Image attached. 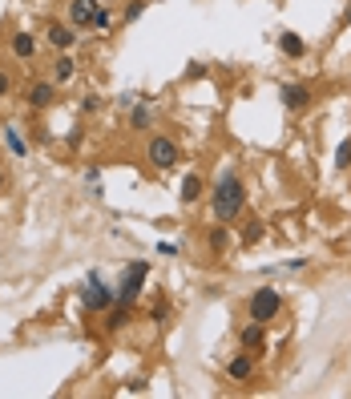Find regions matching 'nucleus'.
Here are the masks:
<instances>
[{
    "mask_svg": "<svg viewBox=\"0 0 351 399\" xmlns=\"http://www.w3.org/2000/svg\"><path fill=\"white\" fill-rule=\"evenodd\" d=\"M210 206H214V222H226V226L246 210V186H242V178L234 169L218 174V182L210 189Z\"/></svg>",
    "mask_w": 351,
    "mask_h": 399,
    "instance_id": "obj_1",
    "label": "nucleus"
},
{
    "mask_svg": "<svg viewBox=\"0 0 351 399\" xmlns=\"http://www.w3.org/2000/svg\"><path fill=\"white\" fill-rule=\"evenodd\" d=\"M246 315L258 319V323H275L282 315V295L275 286H258L255 295H251V303H246Z\"/></svg>",
    "mask_w": 351,
    "mask_h": 399,
    "instance_id": "obj_2",
    "label": "nucleus"
},
{
    "mask_svg": "<svg viewBox=\"0 0 351 399\" xmlns=\"http://www.w3.org/2000/svg\"><path fill=\"white\" fill-rule=\"evenodd\" d=\"M145 275H150V262L134 259L129 266H125V275H121V282H117V303H138V295L145 290Z\"/></svg>",
    "mask_w": 351,
    "mask_h": 399,
    "instance_id": "obj_3",
    "label": "nucleus"
},
{
    "mask_svg": "<svg viewBox=\"0 0 351 399\" xmlns=\"http://www.w3.org/2000/svg\"><path fill=\"white\" fill-rule=\"evenodd\" d=\"M145 158H150V165H154V169H170V165H178L182 149H178V141H174V138L154 133V138L145 141Z\"/></svg>",
    "mask_w": 351,
    "mask_h": 399,
    "instance_id": "obj_4",
    "label": "nucleus"
},
{
    "mask_svg": "<svg viewBox=\"0 0 351 399\" xmlns=\"http://www.w3.org/2000/svg\"><path fill=\"white\" fill-rule=\"evenodd\" d=\"M81 303L89 306V310H109V306L117 303V290H109V286L101 282V275H89L85 290H81Z\"/></svg>",
    "mask_w": 351,
    "mask_h": 399,
    "instance_id": "obj_5",
    "label": "nucleus"
},
{
    "mask_svg": "<svg viewBox=\"0 0 351 399\" xmlns=\"http://www.w3.org/2000/svg\"><path fill=\"white\" fill-rule=\"evenodd\" d=\"M24 101H28L33 109H48V105L57 101V81H33V85L24 89Z\"/></svg>",
    "mask_w": 351,
    "mask_h": 399,
    "instance_id": "obj_6",
    "label": "nucleus"
},
{
    "mask_svg": "<svg viewBox=\"0 0 351 399\" xmlns=\"http://www.w3.org/2000/svg\"><path fill=\"white\" fill-rule=\"evenodd\" d=\"M279 97H282V105L291 109V113H299V109H307L311 105V89L307 85H299V81H287L279 89Z\"/></svg>",
    "mask_w": 351,
    "mask_h": 399,
    "instance_id": "obj_7",
    "label": "nucleus"
},
{
    "mask_svg": "<svg viewBox=\"0 0 351 399\" xmlns=\"http://www.w3.org/2000/svg\"><path fill=\"white\" fill-rule=\"evenodd\" d=\"M154 118H158V109H154V97H141V105H134V109H129V129H134V133H145V129L154 125Z\"/></svg>",
    "mask_w": 351,
    "mask_h": 399,
    "instance_id": "obj_8",
    "label": "nucleus"
},
{
    "mask_svg": "<svg viewBox=\"0 0 351 399\" xmlns=\"http://www.w3.org/2000/svg\"><path fill=\"white\" fill-rule=\"evenodd\" d=\"M226 375H231L234 383H246V379L255 375V351H246V347H242V351L226 363Z\"/></svg>",
    "mask_w": 351,
    "mask_h": 399,
    "instance_id": "obj_9",
    "label": "nucleus"
},
{
    "mask_svg": "<svg viewBox=\"0 0 351 399\" xmlns=\"http://www.w3.org/2000/svg\"><path fill=\"white\" fill-rule=\"evenodd\" d=\"M238 343H242V347H246V351H262V347H267V323H258V319H251V323H246V327L238 331Z\"/></svg>",
    "mask_w": 351,
    "mask_h": 399,
    "instance_id": "obj_10",
    "label": "nucleus"
},
{
    "mask_svg": "<svg viewBox=\"0 0 351 399\" xmlns=\"http://www.w3.org/2000/svg\"><path fill=\"white\" fill-rule=\"evenodd\" d=\"M97 12V0H73L69 4V24L73 28H89Z\"/></svg>",
    "mask_w": 351,
    "mask_h": 399,
    "instance_id": "obj_11",
    "label": "nucleus"
},
{
    "mask_svg": "<svg viewBox=\"0 0 351 399\" xmlns=\"http://www.w3.org/2000/svg\"><path fill=\"white\" fill-rule=\"evenodd\" d=\"M178 198H182L186 206L202 202V198H206V182H202L198 174H186V178H182V186H178Z\"/></svg>",
    "mask_w": 351,
    "mask_h": 399,
    "instance_id": "obj_12",
    "label": "nucleus"
},
{
    "mask_svg": "<svg viewBox=\"0 0 351 399\" xmlns=\"http://www.w3.org/2000/svg\"><path fill=\"white\" fill-rule=\"evenodd\" d=\"M48 45L57 48V53H69L73 45H77V28H65V24H48Z\"/></svg>",
    "mask_w": 351,
    "mask_h": 399,
    "instance_id": "obj_13",
    "label": "nucleus"
},
{
    "mask_svg": "<svg viewBox=\"0 0 351 399\" xmlns=\"http://www.w3.org/2000/svg\"><path fill=\"white\" fill-rule=\"evenodd\" d=\"M12 53H17V57H21V61H33V57H37V37H33V33H12Z\"/></svg>",
    "mask_w": 351,
    "mask_h": 399,
    "instance_id": "obj_14",
    "label": "nucleus"
},
{
    "mask_svg": "<svg viewBox=\"0 0 351 399\" xmlns=\"http://www.w3.org/2000/svg\"><path fill=\"white\" fill-rule=\"evenodd\" d=\"M129 310H134L129 303H114L109 310H105V331H121L125 323H129Z\"/></svg>",
    "mask_w": 351,
    "mask_h": 399,
    "instance_id": "obj_15",
    "label": "nucleus"
},
{
    "mask_svg": "<svg viewBox=\"0 0 351 399\" xmlns=\"http://www.w3.org/2000/svg\"><path fill=\"white\" fill-rule=\"evenodd\" d=\"M73 73H77L73 57H69V53H57V61H53V81L65 85V81H73Z\"/></svg>",
    "mask_w": 351,
    "mask_h": 399,
    "instance_id": "obj_16",
    "label": "nucleus"
},
{
    "mask_svg": "<svg viewBox=\"0 0 351 399\" xmlns=\"http://www.w3.org/2000/svg\"><path fill=\"white\" fill-rule=\"evenodd\" d=\"M206 246H210V254H222V250L231 246V230H226V222H218L210 234H206Z\"/></svg>",
    "mask_w": 351,
    "mask_h": 399,
    "instance_id": "obj_17",
    "label": "nucleus"
},
{
    "mask_svg": "<svg viewBox=\"0 0 351 399\" xmlns=\"http://www.w3.org/2000/svg\"><path fill=\"white\" fill-rule=\"evenodd\" d=\"M4 141H8V149H12V154H17V158H28V145H24L21 129H17V125H12V121H8V125H4Z\"/></svg>",
    "mask_w": 351,
    "mask_h": 399,
    "instance_id": "obj_18",
    "label": "nucleus"
},
{
    "mask_svg": "<svg viewBox=\"0 0 351 399\" xmlns=\"http://www.w3.org/2000/svg\"><path fill=\"white\" fill-rule=\"evenodd\" d=\"M279 48L287 53V57H303V53H307V45H303V37H299V33H282Z\"/></svg>",
    "mask_w": 351,
    "mask_h": 399,
    "instance_id": "obj_19",
    "label": "nucleus"
},
{
    "mask_svg": "<svg viewBox=\"0 0 351 399\" xmlns=\"http://www.w3.org/2000/svg\"><path fill=\"white\" fill-rule=\"evenodd\" d=\"M335 169H351V138L335 145Z\"/></svg>",
    "mask_w": 351,
    "mask_h": 399,
    "instance_id": "obj_20",
    "label": "nucleus"
},
{
    "mask_svg": "<svg viewBox=\"0 0 351 399\" xmlns=\"http://www.w3.org/2000/svg\"><path fill=\"white\" fill-rule=\"evenodd\" d=\"M109 24H114V17H109V8H101V4H97L93 24H89V28H97V33H109Z\"/></svg>",
    "mask_w": 351,
    "mask_h": 399,
    "instance_id": "obj_21",
    "label": "nucleus"
},
{
    "mask_svg": "<svg viewBox=\"0 0 351 399\" xmlns=\"http://www.w3.org/2000/svg\"><path fill=\"white\" fill-rule=\"evenodd\" d=\"M262 234H267V226H262V222H258V218H255V222L246 226V242H258V238H262Z\"/></svg>",
    "mask_w": 351,
    "mask_h": 399,
    "instance_id": "obj_22",
    "label": "nucleus"
},
{
    "mask_svg": "<svg viewBox=\"0 0 351 399\" xmlns=\"http://www.w3.org/2000/svg\"><path fill=\"white\" fill-rule=\"evenodd\" d=\"M141 12H145V0H134V4H129V8H125V21L134 24L141 17Z\"/></svg>",
    "mask_w": 351,
    "mask_h": 399,
    "instance_id": "obj_23",
    "label": "nucleus"
},
{
    "mask_svg": "<svg viewBox=\"0 0 351 399\" xmlns=\"http://www.w3.org/2000/svg\"><path fill=\"white\" fill-rule=\"evenodd\" d=\"M8 93H12V77H8V73L0 69V101H4Z\"/></svg>",
    "mask_w": 351,
    "mask_h": 399,
    "instance_id": "obj_24",
    "label": "nucleus"
},
{
    "mask_svg": "<svg viewBox=\"0 0 351 399\" xmlns=\"http://www.w3.org/2000/svg\"><path fill=\"white\" fill-rule=\"evenodd\" d=\"M117 105H121V109H134V105H138V93H121L117 97Z\"/></svg>",
    "mask_w": 351,
    "mask_h": 399,
    "instance_id": "obj_25",
    "label": "nucleus"
},
{
    "mask_svg": "<svg viewBox=\"0 0 351 399\" xmlns=\"http://www.w3.org/2000/svg\"><path fill=\"white\" fill-rule=\"evenodd\" d=\"M158 254H162V259H174V254H178V246H174V242H158Z\"/></svg>",
    "mask_w": 351,
    "mask_h": 399,
    "instance_id": "obj_26",
    "label": "nucleus"
},
{
    "mask_svg": "<svg viewBox=\"0 0 351 399\" xmlns=\"http://www.w3.org/2000/svg\"><path fill=\"white\" fill-rule=\"evenodd\" d=\"M165 315H170V306H165V303H158L154 310H150V319H154V323H162Z\"/></svg>",
    "mask_w": 351,
    "mask_h": 399,
    "instance_id": "obj_27",
    "label": "nucleus"
},
{
    "mask_svg": "<svg viewBox=\"0 0 351 399\" xmlns=\"http://www.w3.org/2000/svg\"><path fill=\"white\" fill-rule=\"evenodd\" d=\"M85 182H89V186H97V182H101V169H97V165H89V169H85Z\"/></svg>",
    "mask_w": 351,
    "mask_h": 399,
    "instance_id": "obj_28",
    "label": "nucleus"
},
{
    "mask_svg": "<svg viewBox=\"0 0 351 399\" xmlns=\"http://www.w3.org/2000/svg\"><path fill=\"white\" fill-rule=\"evenodd\" d=\"M343 24H348V28H351V8H348V12H343Z\"/></svg>",
    "mask_w": 351,
    "mask_h": 399,
    "instance_id": "obj_29",
    "label": "nucleus"
},
{
    "mask_svg": "<svg viewBox=\"0 0 351 399\" xmlns=\"http://www.w3.org/2000/svg\"><path fill=\"white\" fill-rule=\"evenodd\" d=\"M0 189H4V169H0Z\"/></svg>",
    "mask_w": 351,
    "mask_h": 399,
    "instance_id": "obj_30",
    "label": "nucleus"
}]
</instances>
